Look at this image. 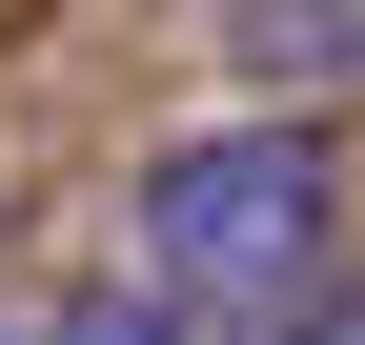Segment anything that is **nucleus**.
<instances>
[{
    "label": "nucleus",
    "mask_w": 365,
    "mask_h": 345,
    "mask_svg": "<svg viewBox=\"0 0 365 345\" xmlns=\"http://www.w3.org/2000/svg\"><path fill=\"white\" fill-rule=\"evenodd\" d=\"M122 224H143L163 305H284V284H325V244H345V143H325V102L182 122L143 183H122Z\"/></svg>",
    "instance_id": "1"
},
{
    "label": "nucleus",
    "mask_w": 365,
    "mask_h": 345,
    "mask_svg": "<svg viewBox=\"0 0 365 345\" xmlns=\"http://www.w3.org/2000/svg\"><path fill=\"white\" fill-rule=\"evenodd\" d=\"M223 61L264 102H365V0H223Z\"/></svg>",
    "instance_id": "2"
},
{
    "label": "nucleus",
    "mask_w": 365,
    "mask_h": 345,
    "mask_svg": "<svg viewBox=\"0 0 365 345\" xmlns=\"http://www.w3.org/2000/svg\"><path fill=\"white\" fill-rule=\"evenodd\" d=\"M21 345H163V284H143V305L102 284V305H61V325H21Z\"/></svg>",
    "instance_id": "3"
},
{
    "label": "nucleus",
    "mask_w": 365,
    "mask_h": 345,
    "mask_svg": "<svg viewBox=\"0 0 365 345\" xmlns=\"http://www.w3.org/2000/svg\"><path fill=\"white\" fill-rule=\"evenodd\" d=\"M284 345H365V284H325V305H304V325H284Z\"/></svg>",
    "instance_id": "4"
},
{
    "label": "nucleus",
    "mask_w": 365,
    "mask_h": 345,
    "mask_svg": "<svg viewBox=\"0 0 365 345\" xmlns=\"http://www.w3.org/2000/svg\"><path fill=\"white\" fill-rule=\"evenodd\" d=\"M0 345H21V325H0Z\"/></svg>",
    "instance_id": "5"
}]
</instances>
